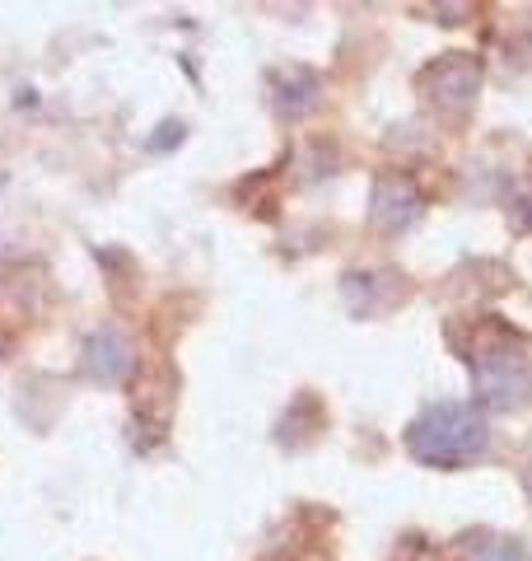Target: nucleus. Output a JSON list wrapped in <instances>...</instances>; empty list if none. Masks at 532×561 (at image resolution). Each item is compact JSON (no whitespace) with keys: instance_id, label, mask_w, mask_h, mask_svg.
Returning <instances> with one entry per match:
<instances>
[{"instance_id":"39448f33","label":"nucleus","mask_w":532,"mask_h":561,"mask_svg":"<svg viewBox=\"0 0 532 561\" xmlns=\"http://www.w3.org/2000/svg\"><path fill=\"white\" fill-rule=\"evenodd\" d=\"M458 561H528V552L513 538L476 534V538H463V552H458Z\"/></svg>"},{"instance_id":"f03ea898","label":"nucleus","mask_w":532,"mask_h":561,"mask_svg":"<svg viewBox=\"0 0 532 561\" xmlns=\"http://www.w3.org/2000/svg\"><path fill=\"white\" fill-rule=\"evenodd\" d=\"M486 445H490L486 416L467 408V402H439V408L416 416L412 431H406L412 459L430 463V468H463L472 459H482Z\"/></svg>"},{"instance_id":"f257e3e1","label":"nucleus","mask_w":532,"mask_h":561,"mask_svg":"<svg viewBox=\"0 0 532 561\" xmlns=\"http://www.w3.org/2000/svg\"><path fill=\"white\" fill-rule=\"evenodd\" d=\"M467 365L486 408H519L532 398V342L500 319L472 323Z\"/></svg>"},{"instance_id":"7ed1b4c3","label":"nucleus","mask_w":532,"mask_h":561,"mask_svg":"<svg viewBox=\"0 0 532 561\" xmlns=\"http://www.w3.org/2000/svg\"><path fill=\"white\" fill-rule=\"evenodd\" d=\"M425 80L439 84V90H443L435 103H443V108H449V103H453V108L463 113L467 103H472V94H476V80H482V76H476V66H472L467 57H449V61H439V66H435Z\"/></svg>"},{"instance_id":"20e7f679","label":"nucleus","mask_w":532,"mask_h":561,"mask_svg":"<svg viewBox=\"0 0 532 561\" xmlns=\"http://www.w3.org/2000/svg\"><path fill=\"white\" fill-rule=\"evenodd\" d=\"M84 375L103 379V383L127 375V346H122L117 332H94V337L84 342Z\"/></svg>"}]
</instances>
